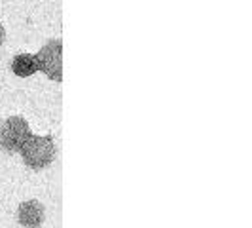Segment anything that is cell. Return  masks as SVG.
Here are the masks:
<instances>
[{
	"label": "cell",
	"instance_id": "obj_1",
	"mask_svg": "<svg viewBox=\"0 0 252 228\" xmlns=\"http://www.w3.org/2000/svg\"><path fill=\"white\" fill-rule=\"evenodd\" d=\"M19 154L23 158V164L29 169H32V171L46 169L48 165H51V162L55 160V154H57L55 139L51 135L31 133L29 139L25 141V145L21 147Z\"/></svg>",
	"mask_w": 252,
	"mask_h": 228
},
{
	"label": "cell",
	"instance_id": "obj_2",
	"mask_svg": "<svg viewBox=\"0 0 252 228\" xmlns=\"http://www.w3.org/2000/svg\"><path fill=\"white\" fill-rule=\"evenodd\" d=\"M34 55L38 61V71L59 84L63 80V42L59 38H51Z\"/></svg>",
	"mask_w": 252,
	"mask_h": 228
},
{
	"label": "cell",
	"instance_id": "obj_4",
	"mask_svg": "<svg viewBox=\"0 0 252 228\" xmlns=\"http://www.w3.org/2000/svg\"><path fill=\"white\" fill-rule=\"evenodd\" d=\"M15 217L23 228H42L46 221V207L40 200H25L19 203Z\"/></svg>",
	"mask_w": 252,
	"mask_h": 228
},
{
	"label": "cell",
	"instance_id": "obj_5",
	"mask_svg": "<svg viewBox=\"0 0 252 228\" xmlns=\"http://www.w3.org/2000/svg\"><path fill=\"white\" fill-rule=\"evenodd\" d=\"M10 69L19 78H29L34 73H38V61L34 53H15L10 63Z\"/></svg>",
	"mask_w": 252,
	"mask_h": 228
},
{
	"label": "cell",
	"instance_id": "obj_6",
	"mask_svg": "<svg viewBox=\"0 0 252 228\" xmlns=\"http://www.w3.org/2000/svg\"><path fill=\"white\" fill-rule=\"evenodd\" d=\"M4 40H6V29H4V25L0 23V46L4 44Z\"/></svg>",
	"mask_w": 252,
	"mask_h": 228
},
{
	"label": "cell",
	"instance_id": "obj_3",
	"mask_svg": "<svg viewBox=\"0 0 252 228\" xmlns=\"http://www.w3.org/2000/svg\"><path fill=\"white\" fill-rule=\"evenodd\" d=\"M29 122L21 116H10L0 126V149L10 154H19L21 147L31 135Z\"/></svg>",
	"mask_w": 252,
	"mask_h": 228
}]
</instances>
